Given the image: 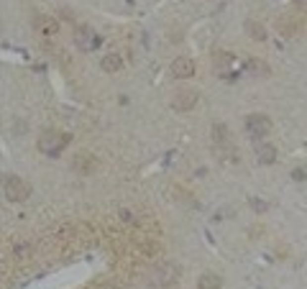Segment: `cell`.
I'll return each mask as SVG.
<instances>
[{
  "mask_svg": "<svg viewBox=\"0 0 307 289\" xmlns=\"http://www.w3.org/2000/svg\"><path fill=\"white\" fill-rule=\"evenodd\" d=\"M3 190H5V197L10 202H23V200H28V194H31L28 182L23 177H18V174L5 177V187Z\"/></svg>",
  "mask_w": 307,
  "mask_h": 289,
  "instance_id": "cell-1",
  "label": "cell"
},
{
  "mask_svg": "<svg viewBox=\"0 0 307 289\" xmlns=\"http://www.w3.org/2000/svg\"><path fill=\"white\" fill-rule=\"evenodd\" d=\"M67 144H69V136L56 133V131H46V133L39 136V151H41V154H54L56 156Z\"/></svg>",
  "mask_w": 307,
  "mask_h": 289,
  "instance_id": "cell-2",
  "label": "cell"
},
{
  "mask_svg": "<svg viewBox=\"0 0 307 289\" xmlns=\"http://www.w3.org/2000/svg\"><path fill=\"white\" fill-rule=\"evenodd\" d=\"M98 44H100V39L95 36V31H92L90 26H77V31H74V47L77 49L92 51V49H98Z\"/></svg>",
  "mask_w": 307,
  "mask_h": 289,
  "instance_id": "cell-3",
  "label": "cell"
},
{
  "mask_svg": "<svg viewBox=\"0 0 307 289\" xmlns=\"http://www.w3.org/2000/svg\"><path fill=\"white\" fill-rule=\"evenodd\" d=\"M246 131L251 136H256V139H261V136H266L271 131V118L264 113H251L246 118Z\"/></svg>",
  "mask_w": 307,
  "mask_h": 289,
  "instance_id": "cell-4",
  "label": "cell"
},
{
  "mask_svg": "<svg viewBox=\"0 0 307 289\" xmlns=\"http://www.w3.org/2000/svg\"><path fill=\"white\" fill-rule=\"evenodd\" d=\"M197 102H200V93H197V90H179V93L172 97V108L179 110V113H187V110L195 108Z\"/></svg>",
  "mask_w": 307,
  "mask_h": 289,
  "instance_id": "cell-5",
  "label": "cell"
},
{
  "mask_svg": "<svg viewBox=\"0 0 307 289\" xmlns=\"http://www.w3.org/2000/svg\"><path fill=\"white\" fill-rule=\"evenodd\" d=\"M169 72H172L177 80H187V77L195 74V62L190 56H177L172 62V67H169Z\"/></svg>",
  "mask_w": 307,
  "mask_h": 289,
  "instance_id": "cell-6",
  "label": "cell"
},
{
  "mask_svg": "<svg viewBox=\"0 0 307 289\" xmlns=\"http://www.w3.org/2000/svg\"><path fill=\"white\" fill-rule=\"evenodd\" d=\"M31 23H34V28H36L41 36H54L59 31V21L56 18H49V16H36Z\"/></svg>",
  "mask_w": 307,
  "mask_h": 289,
  "instance_id": "cell-7",
  "label": "cell"
},
{
  "mask_svg": "<svg viewBox=\"0 0 307 289\" xmlns=\"http://www.w3.org/2000/svg\"><path fill=\"white\" fill-rule=\"evenodd\" d=\"M243 67H246V72L256 74V77H269V74H271L269 64L264 62V59H256V56H249V59L243 62Z\"/></svg>",
  "mask_w": 307,
  "mask_h": 289,
  "instance_id": "cell-8",
  "label": "cell"
},
{
  "mask_svg": "<svg viewBox=\"0 0 307 289\" xmlns=\"http://www.w3.org/2000/svg\"><path fill=\"white\" fill-rule=\"evenodd\" d=\"M72 169L77 174H92V172H95V159L87 156V154H77L72 159Z\"/></svg>",
  "mask_w": 307,
  "mask_h": 289,
  "instance_id": "cell-9",
  "label": "cell"
},
{
  "mask_svg": "<svg viewBox=\"0 0 307 289\" xmlns=\"http://www.w3.org/2000/svg\"><path fill=\"white\" fill-rule=\"evenodd\" d=\"M256 159H258V164L271 166L276 161V146H271V144H256Z\"/></svg>",
  "mask_w": 307,
  "mask_h": 289,
  "instance_id": "cell-10",
  "label": "cell"
},
{
  "mask_svg": "<svg viewBox=\"0 0 307 289\" xmlns=\"http://www.w3.org/2000/svg\"><path fill=\"white\" fill-rule=\"evenodd\" d=\"M210 136H212V144L215 146H233V141H230V131H228L225 123H215L212 131H210Z\"/></svg>",
  "mask_w": 307,
  "mask_h": 289,
  "instance_id": "cell-11",
  "label": "cell"
},
{
  "mask_svg": "<svg viewBox=\"0 0 307 289\" xmlns=\"http://www.w3.org/2000/svg\"><path fill=\"white\" fill-rule=\"evenodd\" d=\"M212 154L218 156L223 164H228V166L238 164V154H236V148H233V146H212Z\"/></svg>",
  "mask_w": 307,
  "mask_h": 289,
  "instance_id": "cell-12",
  "label": "cell"
},
{
  "mask_svg": "<svg viewBox=\"0 0 307 289\" xmlns=\"http://www.w3.org/2000/svg\"><path fill=\"white\" fill-rule=\"evenodd\" d=\"M220 287H223V277H220V274L207 271V274H203V277L197 279V289H220Z\"/></svg>",
  "mask_w": 307,
  "mask_h": 289,
  "instance_id": "cell-13",
  "label": "cell"
},
{
  "mask_svg": "<svg viewBox=\"0 0 307 289\" xmlns=\"http://www.w3.org/2000/svg\"><path fill=\"white\" fill-rule=\"evenodd\" d=\"M177 277H179V269H177V266H172V264H164V266H159L156 279H159V284H161V287H166V284L177 282Z\"/></svg>",
  "mask_w": 307,
  "mask_h": 289,
  "instance_id": "cell-14",
  "label": "cell"
},
{
  "mask_svg": "<svg viewBox=\"0 0 307 289\" xmlns=\"http://www.w3.org/2000/svg\"><path fill=\"white\" fill-rule=\"evenodd\" d=\"M243 28H246V34H249L254 41H266V28L261 26L258 21H254V18H249L243 23Z\"/></svg>",
  "mask_w": 307,
  "mask_h": 289,
  "instance_id": "cell-15",
  "label": "cell"
},
{
  "mask_svg": "<svg viewBox=\"0 0 307 289\" xmlns=\"http://www.w3.org/2000/svg\"><path fill=\"white\" fill-rule=\"evenodd\" d=\"M100 67H102V72H107V74L120 72L123 59H120V54H105V56H102V62H100Z\"/></svg>",
  "mask_w": 307,
  "mask_h": 289,
  "instance_id": "cell-16",
  "label": "cell"
},
{
  "mask_svg": "<svg viewBox=\"0 0 307 289\" xmlns=\"http://www.w3.org/2000/svg\"><path fill=\"white\" fill-rule=\"evenodd\" d=\"M212 62H215V67H218V69H223V67L236 64V56L230 54V51H215L212 54Z\"/></svg>",
  "mask_w": 307,
  "mask_h": 289,
  "instance_id": "cell-17",
  "label": "cell"
},
{
  "mask_svg": "<svg viewBox=\"0 0 307 289\" xmlns=\"http://www.w3.org/2000/svg\"><path fill=\"white\" fill-rule=\"evenodd\" d=\"M249 205H251V210H256V212H266V210H269V202L258 200V197H251V200H249Z\"/></svg>",
  "mask_w": 307,
  "mask_h": 289,
  "instance_id": "cell-18",
  "label": "cell"
},
{
  "mask_svg": "<svg viewBox=\"0 0 307 289\" xmlns=\"http://www.w3.org/2000/svg\"><path fill=\"white\" fill-rule=\"evenodd\" d=\"M31 253H34L31 243H18V246H15V256H18V258H26V256H31Z\"/></svg>",
  "mask_w": 307,
  "mask_h": 289,
  "instance_id": "cell-19",
  "label": "cell"
},
{
  "mask_svg": "<svg viewBox=\"0 0 307 289\" xmlns=\"http://www.w3.org/2000/svg\"><path fill=\"white\" fill-rule=\"evenodd\" d=\"M307 177V172L305 169H295V172H292V179H295V182H302Z\"/></svg>",
  "mask_w": 307,
  "mask_h": 289,
  "instance_id": "cell-20",
  "label": "cell"
},
{
  "mask_svg": "<svg viewBox=\"0 0 307 289\" xmlns=\"http://www.w3.org/2000/svg\"><path fill=\"white\" fill-rule=\"evenodd\" d=\"M292 3H295V8H300V10L307 13V0H292Z\"/></svg>",
  "mask_w": 307,
  "mask_h": 289,
  "instance_id": "cell-21",
  "label": "cell"
}]
</instances>
